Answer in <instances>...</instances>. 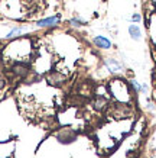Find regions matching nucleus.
Instances as JSON below:
<instances>
[{"label": "nucleus", "instance_id": "obj_1", "mask_svg": "<svg viewBox=\"0 0 156 158\" xmlns=\"http://www.w3.org/2000/svg\"><path fill=\"white\" fill-rule=\"evenodd\" d=\"M59 23V18L58 16H51V18H45V19L39 20L38 26L39 28H51V26H57Z\"/></svg>", "mask_w": 156, "mask_h": 158}, {"label": "nucleus", "instance_id": "obj_2", "mask_svg": "<svg viewBox=\"0 0 156 158\" xmlns=\"http://www.w3.org/2000/svg\"><path fill=\"white\" fill-rule=\"evenodd\" d=\"M104 64H106V67L109 68V71H111V73H118L122 70V65H120V62H117V60L109 58V60L104 61Z\"/></svg>", "mask_w": 156, "mask_h": 158}, {"label": "nucleus", "instance_id": "obj_3", "mask_svg": "<svg viewBox=\"0 0 156 158\" xmlns=\"http://www.w3.org/2000/svg\"><path fill=\"white\" fill-rule=\"evenodd\" d=\"M94 44L98 47V48H103V49H109L110 47H111V42H110L106 36H95Z\"/></svg>", "mask_w": 156, "mask_h": 158}, {"label": "nucleus", "instance_id": "obj_4", "mask_svg": "<svg viewBox=\"0 0 156 158\" xmlns=\"http://www.w3.org/2000/svg\"><path fill=\"white\" fill-rule=\"evenodd\" d=\"M129 34H130V36H132L133 39H136V41H139V39L142 38V32H140V28H139L137 25H130V26H129Z\"/></svg>", "mask_w": 156, "mask_h": 158}, {"label": "nucleus", "instance_id": "obj_5", "mask_svg": "<svg viewBox=\"0 0 156 158\" xmlns=\"http://www.w3.org/2000/svg\"><path fill=\"white\" fill-rule=\"evenodd\" d=\"M23 32V29H20V28H14V29H12L9 34H7V38H13V35H20Z\"/></svg>", "mask_w": 156, "mask_h": 158}, {"label": "nucleus", "instance_id": "obj_6", "mask_svg": "<svg viewBox=\"0 0 156 158\" xmlns=\"http://www.w3.org/2000/svg\"><path fill=\"white\" fill-rule=\"evenodd\" d=\"M140 19H142V18H140V15L139 13H136V15H133L132 16V20H134V22H139Z\"/></svg>", "mask_w": 156, "mask_h": 158}, {"label": "nucleus", "instance_id": "obj_7", "mask_svg": "<svg viewBox=\"0 0 156 158\" xmlns=\"http://www.w3.org/2000/svg\"><path fill=\"white\" fill-rule=\"evenodd\" d=\"M3 87H5V80L0 78V89H3Z\"/></svg>", "mask_w": 156, "mask_h": 158}, {"label": "nucleus", "instance_id": "obj_8", "mask_svg": "<svg viewBox=\"0 0 156 158\" xmlns=\"http://www.w3.org/2000/svg\"><path fill=\"white\" fill-rule=\"evenodd\" d=\"M153 158H156V157H153Z\"/></svg>", "mask_w": 156, "mask_h": 158}]
</instances>
